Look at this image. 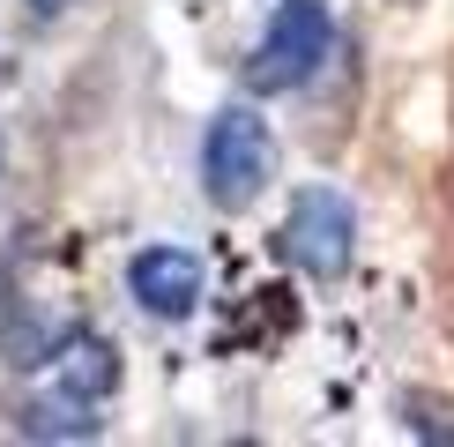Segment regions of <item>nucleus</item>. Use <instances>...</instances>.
Here are the masks:
<instances>
[{
    "label": "nucleus",
    "instance_id": "6",
    "mask_svg": "<svg viewBox=\"0 0 454 447\" xmlns=\"http://www.w3.org/2000/svg\"><path fill=\"white\" fill-rule=\"evenodd\" d=\"M60 8H74V0H30V15H60Z\"/></svg>",
    "mask_w": 454,
    "mask_h": 447
},
{
    "label": "nucleus",
    "instance_id": "4",
    "mask_svg": "<svg viewBox=\"0 0 454 447\" xmlns=\"http://www.w3.org/2000/svg\"><path fill=\"white\" fill-rule=\"evenodd\" d=\"M127 291H135V306L157 313V321H186V313L201 306V261L186 247H142L127 261Z\"/></svg>",
    "mask_w": 454,
    "mask_h": 447
},
{
    "label": "nucleus",
    "instance_id": "3",
    "mask_svg": "<svg viewBox=\"0 0 454 447\" xmlns=\"http://www.w3.org/2000/svg\"><path fill=\"white\" fill-rule=\"evenodd\" d=\"M283 254L306 276H343L350 254H357V209L335 186H298L291 216H283Z\"/></svg>",
    "mask_w": 454,
    "mask_h": 447
},
{
    "label": "nucleus",
    "instance_id": "1",
    "mask_svg": "<svg viewBox=\"0 0 454 447\" xmlns=\"http://www.w3.org/2000/svg\"><path fill=\"white\" fill-rule=\"evenodd\" d=\"M276 179V135L254 105H223L201 135V186H209L216 209H246L261 201Z\"/></svg>",
    "mask_w": 454,
    "mask_h": 447
},
{
    "label": "nucleus",
    "instance_id": "5",
    "mask_svg": "<svg viewBox=\"0 0 454 447\" xmlns=\"http://www.w3.org/2000/svg\"><path fill=\"white\" fill-rule=\"evenodd\" d=\"M112 388H120V350H112L105 335L74 328V335H60V343H52V396L98 410Z\"/></svg>",
    "mask_w": 454,
    "mask_h": 447
},
{
    "label": "nucleus",
    "instance_id": "2",
    "mask_svg": "<svg viewBox=\"0 0 454 447\" xmlns=\"http://www.w3.org/2000/svg\"><path fill=\"white\" fill-rule=\"evenodd\" d=\"M335 52V8L328 0H283L269 15V30H261L254 60H246V82L261 90V98H276V90H306L320 67H328Z\"/></svg>",
    "mask_w": 454,
    "mask_h": 447
}]
</instances>
